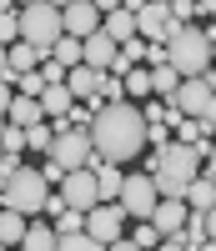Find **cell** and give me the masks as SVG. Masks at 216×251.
I'll return each instance as SVG.
<instances>
[{
	"label": "cell",
	"mask_w": 216,
	"mask_h": 251,
	"mask_svg": "<svg viewBox=\"0 0 216 251\" xmlns=\"http://www.w3.org/2000/svg\"><path fill=\"white\" fill-rule=\"evenodd\" d=\"M55 251H106V246H96L85 231H76V236H55Z\"/></svg>",
	"instance_id": "28"
},
{
	"label": "cell",
	"mask_w": 216,
	"mask_h": 251,
	"mask_svg": "<svg viewBox=\"0 0 216 251\" xmlns=\"http://www.w3.org/2000/svg\"><path fill=\"white\" fill-rule=\"evenodd\" d=\"M51 60L60 71H71V66H81V40H71V35H60L55 46H51Z\"/></svg>",
	"instance_id": "22"
},
{
	"label": "cell",
	"mask_w": 216,
	"mask_h": 251,
	"mask_svg": "<svg viewBox=\"0 0 216 251\" xmlns=\"http://www.w3.org/2000/svg\"><path fill=\"white\" fill-rule=\"evenodd\" d=\"M121 91H126V96H136V100H146V96H151V71H146V66L126 71V75H121Z\"/></svg>",
	"instance_id": "24"
},
{
	"label": "cell",
	"mask_w": 216,
	"mask_h": 251,
	"mask_svg": "<svg viewBox=\"0 0 216 251\" xmlns=\"http://www.w3.org/2000/svg\"><path fill=\"white\" fill-rule=\"evenodd\" d=\"M0 151H5V156H20V151H26V131H15V126H0Z\"/></svg>",
	"instance_id": "27"
},
{
	"label": "cell",
	"mask_w": 216,
	"mask_h": 251,
	"mask_svg": "<svg viewBox=\"0 0 216 251\" xmlns=\"http://www.w3.org/2000/svg\"><path fill=\"white\" fill-rule=\"evenodd\" d=\"M211 100H216L211 75H196V80H181V86L171 91V100H166V106L176 111L181 121H211Z\"/></svg>",
	"instance_id": "5"
},
{
	"label": "cell",
	"mask_w": 216,
	"mask_h": 251,
	"mask_svg": "<svg viewBox=\"0 0 216 251\" xmlns=\"http://www.w3.org/2000/svg\"><path fill=\"white\" fill-rule=\"evenodd\" d=\"M81 66H91V71H101V75H111V71H116V46L96 30L91 40H81Z\"/></svg>",
	"instance_id": "14"
},
{
	"label": "cell",
	"mask_w": 216,
	"mask_h": 251,
	"mask_svg": "<svg viewBox=\"0 0 216 251\" xmlns=\"http://www.w3.org/2000/svg\"><path fill=\"white\" fill-rule=\"evenodd\" d=\"M106 251H141V246H131V241L121 236V241H111V246H106Z\"/></svg>",
	"instance_id": "30"
},
{
	"label": "cell",
	"mask_w": 216,
	"mask_h": 251,
	"mask_svg": "<svg viewBox=\"0 0 216 251\" xmlns=\"http://www.w3.org/2000/svg\"><path fill=\"white\" fill-rule=\"evenodd\" d=\"M85 171L96 176V196H101V201H116V196H121V181H126L121 166H111V161H91Z\"/></svg>",
	"instance_id": "16"
},
{
	"label": "cell",
	"mask_w": 216,
	"mask_h": 251,
	"mask_svg": "<svg viewBox=\"0 0 216 251\" xmlns=\"http://www.w3.org/2000/svg\"><path fill=\"white\" fill-rule=\"evenodd\" d=\"M71 106H76V100L66 96V86H46V91H40V116H46V121H60Z\"/></svg>",
	"instance_id": "18"
},
{
	"label": "cell",
	"mask_w": 216,
	"mask_h": 251,
	"mask_svg": "<svg viewBox=\"0 0 216 251\" xmlns=\"http://www.w3.org/2000/svg\"><path fill=\"white\" fill-rule=\"evenodd\" d=\"M181 201H186V211H191V216H211V206H216V176L201 171L196 181L186 186V196H181Z\"/></svg>",
	"instance_id": "15"
},
{
	"label": "cell",
	"mask_w": 216,
	"mask_h": 251,
	"mask_svg": "<svg viewBox=\"0 0 216 251\" xmlns=\"http://www.w3.org/2000/svg\"><path fill=\"white\" fill-rule=\"evenodd\" d=\"M40 80H46V86H66V71L55 66V60H40V71H35Z\"/></svg>",
	"instance_id": "29"
},
{
	"label": "cell",
	"mask_w": 216,
	"mask_h": 251,
	"mask_svg": "<svg viewBox=\"0 0 216 251\" xmlns=\"http://www.w3.org/2000/svg\"><path fill=\"white\" fill-rule=\"evenodd\" d=\"M161 50H166V66L176 71L181 80L211 75V30H196V25H176V35H171Z\"/></svg>",
	"instance_id": "2"
},
{
	"label": "cell",
	"mask_w": 216,
	"mask_h": 251,
	"mask_svg": "<svg viewBox=\"0 0 216 251\" xmlns=\"http://www.w3.org/2000/svg\"><path fill=\"white\" fill-rule=\"evenodd\" d=\"M55 196L66 201V211H91V206H101V196H96V176L91 171H66L60 176V186H55Z\"/></svg>",
	"instance_id": "9"
},
{
	"label": "cell",
	"mask_w": 216,
	"mask_h": 251,
	"mask_svg": "<svg viewBox=\"0 0 216 251\" xmlns=\"http://www.w3.org/2000/svg\"><path fill=\"white\" fill-rule=\"evenodd\" d=\"M91 151L96 161H111V166H126L146 151V121H141V106L131 100H116V106H101L91 116Z\"/></svg>",
	"instance_id": "1"
},
{
	"label": "cell",
	"mask_w": 216,
	"mask_h": 251,
	"mask_svg": "<svg viewBox=\"0 0 216 251\" xmlns=\"http://www.w3.org/2000/svg\"><path fill=\"white\" fill-rule=\"evenodd\" d=\"M15 20H20V46L51 55V46L60 40V5H51V0H30V5L15 10Z\"/></svg>",
	"instance_id": "3"
},
{
	"label": "cell",
	"mask_w": 216,
	"mask_h": 251,
	"mask_svg": "<svg viewBox=\"0 0 216 251\" xmlns=\"http://www.w3.org/2000/svg\"><path fill=\"white\" fill-rule=\"evenodd\" d=\"M51 141H55L51 121H40V126H30V131H26V151H51Z\"/></svg>",
	"instance_id": "25"
},
{
	"label": "cell",
	"mask_w": 216,
	"mask_h": 251,
	"mask_svg": "<svg viewBox=\"0 0 216 251\" xmlns=\"http://www.w3.org/2000/svg\"><path fill=\"white\" fill-rule=\"evenodd\" d=\"M146 71H151V96H166V100H171V91L181 86V75L171 71L166 60H161V66H146Z\"/></svg>",
	"instance_id": "20"
},
{
	"label": "cell",
	"mask_w": 216,
	"mask_h": 251,
	"mask_svg": "<svg viewBox=\"0 0 216 251\" xmlns=\"http://www.w3.org/2000/svg\"><path fill=\"white\" fill-rule=\"evenodd\" d=\"M156 251H181V241H161V246H156Z\"/></svg>",
	"instance_id": "32"
},
{
	"label": "cell",
	"mask_w": 216,
	"mask_h": 251,
	"mask_svg": "<svg viewBox=\"0 0 216 251\" xmlns=\"http://www.w3.org/2000/svg\"><path fill=\"white\" fill-rule=\"evenodd\" d=\"M0 251H5V246H0Z\"/></svg>",
	"instance_id": "34"
},
{
	"label": "cell",
	"mask_w": 216,
	"mask_h": 251,
	"mask_svg": "<svg viewBox=\"0 0 216 251\" xmlns=\"http://www.w3.org/2000/svg\"><path fill=\"white\" fill-rule=\"evenodd\" d=\"M20 251H55V231H51V226H26Z\"/></svg>",
	"instance_id": "23"
},
{
	"label": "cell",
	"mask_w": 216,
	"mask_h": 251,
	"mask_svg": "<svg viewBox=\"0 0 216 251\" xmlns=\"http://www.w3.org/2000/svg\"><path fill=\"white\" fill-rule=\"evenodd\" d=\"M60 171H85V166L96 161V151H91V136L85 131H55V141H51V151H46Z\"/></svg>",
	"instance_id": "7"
},
{
	"label": "cell",
	"mask_w": 216,
	"mask_h": 251,
	"mask_svg": "<svg viewBox=\"0 0 216 251\" xmlns=\"http://www.w3.org/2000/svg\"><path fill=\"white\" fill-rule=\"evenodd\" d=\"M96 91H101V71H91V66H71V71H66V96H71V100H85L91 111H101Z\"/></svg>",
	"instance_id": "13"
},
{
	"label": "cell",
	"mask_w": 216,
	"mask_h": 251,
	"mask_svg": "<svg viewBox=\"0 0 216 251\" xmlns=\"http://www.w3.org/2000/svg\"><path fill=\"white\" fill-rule=\"evenodd\" d=\"M0 156H5V151H0Z\"/></svg>",
	"instance_id": "33"
},
{
	"label": "cell",
	"mask_w": 216,
	"mask_h": 251,
	"mask_svg": "<svg viewBox=\"0 0 216 251\" xmlns=\"http://www.w3.org/2000/svg\"><path fill=\"white\" fill-rule=\"evenodd\" d=\"M121 226H126V211H121L116 201H101V206H91V211H85L81 231L91 236L96 246H111V241H121Z\"/></svg>",
	"instance_id": "8"
},
{
	"label": "cell",
	"mask_w": 216,
	"mask_h": 251,
	"mask_svg": "<svg viewBox=\"0 0 216 251\" xmlns=\"http://www.w3.org/2000/svg\"><path fill=\"white\" fill-rule=\"evenodd\" d=\"M101 30V10L85 5V0H71V5H60V35L71 40H91Z\"/></svg>",
	"instance_id": "11"
},
{
	"label": "cell",
	"mask_w": 216,
	"mask_h": 251,
	"mask_svg": "<svg viewBox=\"0 0 216 251\" xmlns=\"http://www.w3.org/2000/svg\"><path fill=\"white\" fill-rule=\"evenodd\" d=\"M40 66V50H30V46H20V40H15V46L5 50V71L10 75H30Z\"/></svg>",
	"instance_id": "19"
},
{
	"label": "cell",
	"mask_w": 216,
	"mask_h": 251,
	"mask_svg": "<svg viewBox=\"0 0 216 251\" xmlns=\"http://www.w3.org/2000/svg\"><path fill=\"white\" fill-rule=\"evenodd\" d=\"M136 15V40H146V46H166L171 35H176V20H171V5L166 0H136V5H126Z\"/></svg>",
	"instance_id": "6"
},
{
	"label": "cell",
	"mask_w": 216,
	"mask_h": 251,
	"mask_svg": "<svg viewBox=\"0 0 216 251\" xmlns=\"http://www.w3.org/2000/svg\"><path fill=\"white\" fill-rule=\"evenodd\" d=\"M186 216H191V211H186V201H156L146 221L156 226V236H161V241H176V236H181V226H186Z\"/></svg>",
	"instance_id": "12"
},
{
	"label": "cell",
	"mask_w": 216,
	"mask_h": 251,
	"mask_svg": "<svg viewBox=\"0 0 216 251\" xmlns=\"http://www.w3.org/2000/svg\"><path fill=\"white\" fill-rule=\"evenodd\" d=\"M0 80H10V86H15V75L5 71V50H0Z\"/></svg>",
	"instance_id": "31"
},
{
	"label": "cell",
	"mask_w": 216,
	"mask_h": 251,
	"mask_svg": "<svg viewBox=\"0 0 216 251\" xmlns=\"http://www.w3.org/2000/svg\"><path fill=\"white\" fill-rule=\"evenodd\" d=\"M211 226H216V216H186V226H181V251H201L206 241H211Z\"/></svg>",
	"instance_id": "17"
},
{
	"label": "cell",
	"mask_w": 216,
	"mask_h": 251,
	"mask_svg": "<svg viewBox=\"0 0 216 251\" xmlns=\"http://www.w3.org/2000/svg\"><path fill=\"white\" fill-rule=\"evenodd\" d=\"M126 241L141 246V251H156V246H161V236H156V226H151V221H136V231L126 236Z\"/></svg>",
	"instance_id": "26"
},
{
	"label": "cell",
	"mask_w": 216,
	"mask_h": 251,
	"mask_svg": "<svg viewBox=\"0 0 216 251\" xmlns=\"http://www.w3.org/2000/svg\"><path fill=\"white\" fill-rule=\"evenodd\" d=\"M51 186L35 176V166H20V171L5 181V191H0V211H15V216H35L40 206H46Z\"/></svg>",
	"instance_id": "4"
},
{
	"label": "cell",
	"mask_w": 216,
	"mask_h": 251,
	"mask_svg": "<svg viewBox=\"0 0 216 251\" xmlns=\"http://www.w3.org/2000/svg\"><path fill=\"white\" fill-rule=\"evenodd\" d=\"M116 206L126 211V221H146V216H151V206H156V186H151V176H126V181H121Z\"/></svg>",
	"instance_id": "10"
},
{
	"label": "cell",
	"mask_w": 216,
	"mask_h": 251,
	"mask_svg": "<svg viewBox=\"0 0 216 251\" xmlns=\"http://www.w3.org/2000/svg\"><path fill=\"white\" fill-rule=\"evenodd\" d=\"M26 226H30L26 216H15V211H0V246H5V251H10V246H20Z\"/></svg>",
	"instance_id": "21"
}]
</instances>
